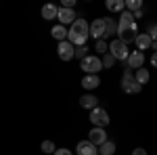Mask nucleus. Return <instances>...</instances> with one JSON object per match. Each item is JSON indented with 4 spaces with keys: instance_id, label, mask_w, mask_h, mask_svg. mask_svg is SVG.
<instances>
[{
    "instance_id": "1",
    "label": "nucleus",
    "mask_w": 157,
    "mask_h": 155,
    "mask_svg": "<svg viewBox=\"0 0 157 155\" xmlns=\"http://www.w3.org/2000/svg\"><path fill=\"white\" fill-rule=\"evenodd\" d=\"M117 36H120L117 40H121L126 46L136 40V36H138V25L134 21L132 13H128V11L120 13V19H117Z\"/></svg>"
},
{
    "instance_id": "2",
    "label": "nucleus",
    "mask_w": 157,
    "mask_h": 155,
    "mask_svg": "<svg viewBox=\"0 0 157 155\" xmlns=\"http://www.w3.org/2000/svg\"><path fill=\"white\" fill-rule=\"evenodd\" d=\"M88 27H90V23L84 17H78L67 29V42H71L73 46H86V40L90 38Z\"/></svg>"
},
{
    "instance_id": "3",
    "label": "nucleus",
    "mask_w": 157,
    "mask_h": 155,
    "mask_svg": "<svg viewBox=\"0 0 157 155\" xmlns=\"http://www.w3.org/2000/svg\"><path fill=\"white\" fill-rule=\"evenodd\" d=\"M80 67L84 73H98L103 69V63H101V57H97V55H86L80 61Z\"/></svg>"
},
{
    "instance_id": "4",
    "label": "nucleus",
    "mask_w": 157,
    "mask_h": 155,
    "mask_svg": "<svg viewBox=\"0 0 157 155\" xmlns=\"http://www.w3.org/2000/svg\"><path fill=\"white\" fill-rule=\"evenodd\" d=\"M109 55L115 61H126L128 55H130V50H128V46H126L121 40H111V42H109Z\"/></svg>"
},
{
    "instance_id": "5",
    "label": "nucleus",
    "mask_w": 157,
    "mask_h": 155,
    "mask_svg": "<svg viewBox=\"0 0 157 155\" xmlns=\"http://www.w3.org/2000/svg\"><path fill=\"white\" fill-rule=\"evenodd\" d=\"M90 122H92L94 128H107L111 118H109V113L103 107H94L92 111H90Z\"/></svg>"
},
{
    "instance_id": "6",
    "label": "nucleus",
    "mask_w": 157,
    "mask_h": 155,
    "mask_svg": "<svg viewBox=\"0 0 157 155\" xmlns=\"http://www.w3.org/2000/svg\"><path fill=\"white\" fill-rule=\"evenodd\" d=\"M73 52H75V46H73L71 42L63 40V42L57 44V55H59L61 61H71L73 59Z\"/></svg>"
},
{
    "instance_id": "7",
    "label": "nucleus",
    "mask_w": 157,
    "mask_h": 155,
    "mask_svg": "<svg viewBox=\"0 0 157 155\" xmlns=\"http://www.w3.org/2000/svg\"><path fill=\"white\" fill-rule=\"evenodd\" d=\"M88 32H90V38H94V40H105V19L103 17L94 19L88 27Z\"/></svg>"
},
{
    "instance_id": "8",
    "label": "nucleus",
    "mask_w": 157,
    "mask_h": 155,
    "mask_svg": "<svg viewBox=\"0 0 157 155\" xmlns=\"http://www.w3.org/2000/svg\"><path fill=\"white\" fill-rule=\"evenodd\" d=\"M143 63H145V52L132 50V52L128 55V59H126V67H128V69H140Z\"/></svg>"
},
{
    "instance_id": "9",
    "label": "nucleus",
    "mask_w": 157,
    "mask_h": 155,
    "mask_svg": "<svg viewBox=\"0 0 157 155\" xmlns=\"http://www.w3.org/2000/svg\"><path fill=\"white\" fill-rule=\"evenodd\" d=\"M57 19H59V25H71L75 19H78V13L73 11V9H61L59 6V15H57Z\"/></svg>"
},
{
    "instance_id": "10",
    "label": "nucleus",
    "mask_w": 157,
    "mask_h": 155,
    "mask_svg": "<svg viewBox=\"0 0 157 155\" xmlns=\"http://www.w3.org/2000/svg\"><path fill=\"white\" fill-rule=\"evenodd\" d=\"M88 141L94 145V147H101V145L105 143V141H109L107 138V132H105V128H92V130L88 132Z\"/></svg>"
},
{
    "instance_id": "11",
    "label": "nucleus",
    "mask_w": 157,
    "mask_h": 155,
    "mask_svg": "<svg viewBox=\"0 0 157 155\" xmlns=\"http://www.w3.org/2000/svg\"><path fill=\"white\" fill-rule=\"evenodd\" d=\"M134 86H136L134 73H132V69H128V67H126V72H124V76H121V90H124V92H128V95H132V92H134Z\"/></svg>"
},
{
    "instance_id": "12",
    "label": "nucleus",
    "mask_w": 157,
    "mask_h": 155,
    "mask_svg": "<svg viewBox=\"0 0 157 155\" xmlns=\"http://www.w3.org/2000/svg\"><path fill=\"white\" fill-rule=\"evenodd\" d=\"M75 155H98V149L90 141H80L75 147Z\"/></svg>"
},
{
    "instance_id": "13",
    "label": "nucleus",
    "mask_w": 157,
    "mask_h": 155,
    "mask_svg": "<svg viewBox=\"0 0 157 155\" xmlns=\"http://www.w3.org/2000/svg\"><path fill=\"white\" fill-rule=\"evenodd\" d=\"M98 86H101L98 73H86L84 78H82V88H84V90H94Z\"/></svg>"
},
{
    "instance_id": "14",
    "label": "nucleus",
    "mask_w": 157,
    "mask_h": 155,
    "mask_svg": "<svg viewBox=\"0 0 157 155\" xmlns=\"http://www.w3.org/2000/svg\"><path fill=\"white\" fill-rule=\"evenodd\" d=\"M57 15H59V6L57 4H44L42 6V19H46V21H52V19H57Z\"/></svg>"
},
{
    "instance_id": "15",
    "label": "nucleus",
    "mask_w": 157,
    "mask_h": 155,
    "mask_svg": "<svg viewBox=\"0 0 157 155\" xmlns=\"http://www.w3.org/2000/svg\"><path fill=\"white\" fill-rule=\"evenodd\" d=\"M134 44H136V50H147V48H151V38H149V34H138L136 36V40H134Z\"/></svg>"
},
{
    "instance_id": "16",
    "label": "nucleus",
    "mask_w": 157,
    "mask_h": 155,
    "mask_svg": "<svg viewBox=\"0 0 157 155\" xmlns=\"http://www.w3.org/2000/svg\"><path fill=\"white\" fill-rule=\"evenodd\" d=\"M105 19V38H111L117 34V23L113 17H103Z\"/></svg>"
},
{
    "instance_id": "17",
    "label": "nucleus",
    "mask_w": 157,
    "mask_h": 155,
    "mask_svg": "<svg viewBox=\"0 0 157 155\" xmlns=\"http://www.w3.org/2000/svg\"><path fill=\"white\" fill-rule=\"evenodd\" d=\"M80 105H82L84 109H90V111H92L94 107H98V99L94 95H84L82 99H80Z\"/></svg>"
},
{
    "instance_id": "18",
    "label": "nucleus",
    "mask_w": 157,
    "mask_h": 155,
    "mask_svg": "<svg viewBox=\"0 0 157 155\" xmlns=\"http://www.w3.org/2000/svg\"><path fill=\"white\" fill-rule=\"evenodd\" d=\"M50 36L55 38L57 42H63V40H67V27H65V25H55V27L50 29Z\"/></svg>"
},
{
    "instance_id": "19",
    "label": "nucleus",
    "mask_w": 157,
    "mask_h": 155,
    "mask_svg": "<svg viewBox=\"0 0 157 155\" xmlns=\"http://www.w3.org/2000/svg\"><path fill=\"white\" fill-rule=\"evenodd\" d=\"M105 6H107V11H111V13H124L126 11V2H124V0H107Z\"/></svg>"
},
{
    "instance_id": "20",
    "label": "nucleus",
    "mask_w": 157,
    "mask_h": 155,
    "mask_svg": "<svg viewBox=\"0 0 157 155\" xmlns=\"http://www.w3.org/2000/svg\"><path fill=\"white\" fill-rule=\"evenodd\" d=\"M115 153V143L113 141H105L98 147V155H113Z\"/></svg>"
},
{
    "instance_id": "21",
    "label": "nucleus",
    "mask_w": 157,
    "mask_h": 155,
    "mask_svg": "<svg viewBox=\"0 0 157 155\" xmlns=\"http://www.w3.org/2000/svg\"><path fill=\"white\" fill-rule=\"evenodd\" d=\"M149 78H151V76H149V72H147L145 67H140V69H136V72H134V80L140 84V86L149 82Z\"/></svg>"
},
{
    "instance_id": "22",
    "label": "nucleus",
    "mask_w": 157,
    "mask_h": 155,
    "mask_svg": "<svg viewBox=\"0 0 157 155\" xmlns=\"http://www.w3.org/2000/svg\"><path fill=\"white\" fill-rule=\"evenodd\" d=\"M143 9V0H126V11L128 13H136Z\"/></svg>"
},
{
    "instance_id": "23",
    "label": "nucleus",
    "mask_w": 157,
    "mask_h": 155,
    "mask_svg": "<svg viewBox=\"0 0 157 155\" xmlns=\"http://www.w3.org/2000/svg\"><path fill=\"white\" fill-rule=\"evenodd\" d=\"M40 149H42V153H55V151H57V145L52 143V141H44V143L40 145Z\"/></svg>"
},
{
    "instance_id": "24",
    "label": "nucleus",
    "mask_w": 157,
    "mask_h": 155,
    "mask_svg": "<svg viewBox=\"0 0 157 155\" xmlns=\"http://www.w3.org/2000/svg\"><path fill=\"white\" fill-rule=\"evenodd\" d=\"M94 50H97L98 55L103 57L105 52H109V44L105 42V40H97V44H94Z\"/></svg>"
},
{
    "instance_id": "25",
    "label": "nucleus",
    "mask_w": 157,
    "mask_h": 155,
    "mask_svg": "<svg viewBox=\"0 0 157 155\" xmlns=\"http://www.w3.org/2000/svg\"><path fill=\"white\" fill-rule=\"evenodd\" d=\"M101 63H103V67H105V69H109V67H113V65H115V59H113L109 52H105V55L101 57Z\"/></svg>"
},
{
    "instance_id": "26",
    "label": "nucleus",
    "mask_w": 157,
    "mask_h": 155,
    "mask_svg": "<svg viewBox=\"0 0 157 155\" xmlns=\"http://www.w3.org/2000/svg\"><path fill=\"white\" fill-rule=\"evenodd\" d=\"M86 55H88V46H75V52H73V59H84Z\"/></svg>"
},
{
    "instance_id": "27",
    "label": "nucleus",
    "mask_w": 157,
    "mask_h": 155,
    "mask_svg": "<svg viewBox=\"0 0 157 155\" xmlns=\"http://www.w3.org/2000/svg\"><path fill=\"white\" fill-rule=\"evenodd\" d=\"M149 38H151V42H157V23L149 27Z\"/></svg>"
},
{
    "instance_id": "28",
    "label": "nucleus",
    "mask_w": 157,
    "mask_h": 155,
    "mask_svg": "<svg viewBox=\"0 0 157 155\" xmlns=\"http://www.w3.org/2000/svg\"><path fill=\"white\" fill-rule=\"evenodd\" d=\"M75 6V0H63L61 2V9H73Z\"/></svg>"
},
{
    "instance_id": "29",
    "label": "nucleus",
    "mask_w": 157,
    "mask_h": 155,
    "mask_svg": "<svg viewBox=\"0 0 157 155\" xmlns=\"http://www.w3.org/2000/svg\"><path fill=\"white\" fill-rule=\"evenodd\" d=\"M52 155H73V153L69 151V149H57V151H55Z\"/></svg>"
},
{
    "instance_id": "30",
    "label": "nucleus",
    "mask_w": 157,
    "mask_h": 155,
    "mask_svg": "<svg viewBox=\"0 0 157 155\" xmlns=\"http://www.w3.org/2000/svg\"><path fill=\"white\" fill-rule=\"evenodd\" d=\"M132 155H147V151L143 149V147H136V149L132 151Z\"/></svg>"
},
{
    "instance_id": "31",
    "label": "nucleus",
    "mask_w": 157,
    "mask_h": 155,
    "mask_svg": "<svg viewBox=\"0 0 157 155\" xmlns=\"http://www.w3.org/2000/svg\"><path fill=\"white\" fill-rule=\"evenodd\" d=\"M151 65H153V67H157V52H153V55H151Z\"/></svg>"
},
{
    "instance_id": "32",
    "label": "nucleus",
    "mask_w": 157,
    "mask_h": 155,
    "mask_svg": "<svg viewBox=\"0 0 157 155\" xmlns=\"http://www.w3.org/2000/svg\"><path fill=\"white\" fill-rule=\"evenodd\" d=\"M151 48H153V50L157 52V42H151Z\"/></svg>"
}]
</instances>
